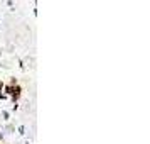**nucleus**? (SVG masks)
I'll use <instances>...</instances> for the list:
<instances>
[{
    "label": "nucleus",
    "mask_w": 150,
    "mask_h": 144,
    "mask_svg": "<svg viewBox=\"0 0 150 144\" xmlns=\"http://www.w3.org/2000/svg\"><path fill=\"white\" fill-rule=\"evenodd\" d=\"M25 144H29V143H25Z\"/></svg>",
    "instance_id": "nucleus-6"
},
{
    "label": "nucleus",
    "mask_w": 150,
    "mask_h": 144,
    "mask_svg": "<svg viewBox=\"0 0 150 144\" xmlns=\"http://www.w3.org/2000/svg\"><path fill=\"white\" fill-rule=\"evenodd\" d=\"M2 90H4V82H0V93H2Z\"/></svg>",
    "instance_id": "nucleus-5"
},
{
    "label": "nucleus",
    "mask_w": 150,
    "mask_h": 144,
    "mask_svg": "<svg viewBox=\"0 0 150 144\" xmlns=\"http://www.w3.org/2000/svg\"><path fill=\"white\" fill-rule=\"evenodd\" d=\"M19 134H21V136L25 134V127H24V125H19Z\"/></svg>",
    "instance_id": "nucleus-3"
},
{
    "label": "nucleus",
    "mask_w": 150,
    "mask_h": 144,
    "mask_svg": "<svg viewBox=\"0 0 150 144\" xmlns=\"http://www.w3.org/2000/svg\"><path fill=\"white\" fill-rule=\"evenodd\" d=\"M0 66H2V64H0Z\"/></svg>",
    "instance_id": "nucleus-7"
},
{
    "label": "nucleus",
    "mask_w": 150,
    "mask_h": 144,
    "mask_svg": "<svg viewBox=\"0 0 150 144\" xmlns=\"http://www.w3.org/2000/svg\"><path fill=\"white\" fill-rule=\"evenodd\" d=\"M8 85H12V87H15V85H19V80H17V78H10V83H8Z\"/></svg>",
    "instance_id": "nucleus-2"
},
{
    "label": "nucleus",
    "mask_w": 150,
    "mask_h": 144,
    "mask_svg": "<svg viewBox=\"0 0 150 144\" xmlns=\"http://www.w3.org/2000/svg\"><path fill=\"white\" fill-rule=\"evenodd\" d=\"M21 95H22V87H21V85H15L14 88H12V95H10L12 102L17 103V102H19V98H21Z\"/></svg>",
    "instance_id": "nucleus-1"
},
{
    "label": "nucleus",
    "mask_w": 150,
    "mask_h": 144,
    "mask_svg": "<svg viewBox=\"0 0 150 144\" xmlns=\"http://www.w3.org/2000/svg\"><path fill=\"white\" fill-rule=\"evenodd\" d=\"M2 115H4V119H5V120H8V112H2Z\"/></svg>",
    "instance_id": "nucleus-4"
}]
</instances>
